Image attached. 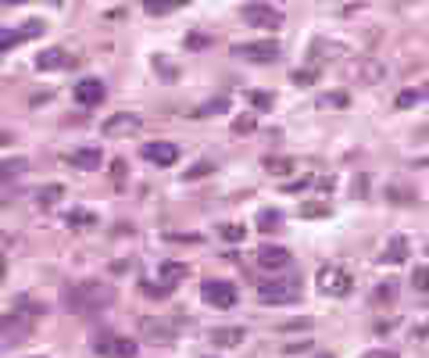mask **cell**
<instances>
[{
	"instance_id": "cell-15",
	"label": "cell",
	"mask_w": 429,
	"mask_h": 358,
	"mask_svg": "<svg viewBox=\"0 0 429 358\" xmlns=\"http://www.w3.org/2000/svg\"><path fill=\"white\" fill-rule=\"evenodd\" d=\"M72 93H75V101L83 104V107H93V104H101V101H104V93H107V90H104L101 79H79Z\"/></svg>"
},
{
	"instance_id": "cell-43",
	"label": "cell",
	"mask_w": 429,
	"mask_h": 358,
	"mask_svg": "<svg viewBox=\"0 0 429 358\" xmlns=\"http://www.w3.org/2000/svg\"><path fill=\"white\" fill-rule=\"evenodd\" d=\"M308 326H311L308 319H300V322H286V326H283V330H308Z\"/></svg>"
},
{
	"instance_id": "cell-6",
	"label": "cell",
	"mask_w": 429,
	"mask_h": 358,
	"mask_svg": "<svg viewBox=\"0 0 429 358\" xmlns=\"http://www.w3.org/2000/svg\"><path fill=\"white\" fill-rule=\"evenodd\" d=\"M351 287H354L351 272H343L340 266H322V269H319V290L329 294V298H347Z\"/></svg>"
},
{
	"instance_id": "cell-20",
	"label": "cell",
	"mask_w": 429,
	"mask_h": 358,
	"mask_svg": "<svg viewBox=\"0 0 429 358\" xmlns=\"http://www.w3.org/2000/svg\"><path fill=\"white\" fill-rule=\"evenodd\" d=\"M226 112H229V93H218V97H211L208 104L194 107L190 118H211V115H226Z\"/></svg>"
},
{
	"instance_id": "cell-50",
	"label": "cell",
	"mask_w": 429,
	"mask_h": 358,
	"mask_svg": "<svg viewBox=\"0 0 429 358\" xmlns=\"http://www.w3.org/2000/svg\"><path fill=\"white\" fill-rule=\"evenodd\" d=\"M426 86H429V83H426ZM426 97H429V90H426Z\"/></svg>"
},
{
	"instance_id": "cell-11",
	"label": "cell",
	"mask_w": 429,
	"mask_h": 358,
	"mask_svg": "<svg viewBox=\"0 0 429 358\" xmlns=\"http://www.w3.org/2000/svg\"><path fill=\"white\" fill-rule=\"evenodd\" d=\"M101 162H104L101 147H79V151L65 154V165L79 168V172H93V168H101Z\"/></svg>"
},
{
	"instance_id": "cell-39",
	"label": "cell",
	"mask_w": 429,
	"mask_h": 358,
	"mask_svg": "<svg viewBox=\"0 0 429 358\" xmlns=\"http://www.w3.org/2000/svg\"><path fill=\"white\" fill-rule=\"evenodd\" d=\"M250 101H254V107H272V97H268V93H250Z\"/></svg>"
},
{
	"instance_id": "cell-1",
	"label": "cell",
	"mask_w": 429,
	"mask_h": 358,
	"mask_svg": "<svg viewBox=\"0 0 429 358\" xmlns=\"http://www.w3.org/2000/svg\"><path fill=\"white\" fill-rule=\"evenodd\" d=\"M40 316H43V308L40 305H29V301H22L18 308H11L8 316H0V351L25 344L29 333L36 330Z\"/></svg>"
},
{
	"instance_id": "cell-24",
	"label": "cell",
	"mask_w": 429,
	"mask_h": 358,
	"mask_svg": "<svg viewBox=\"0 0 429 358\" xmlns=\"http://www.w3.org/2000/svg\"><path fill=\"white\" fill-rule=\"evenodd\" d=\"M283 226V212H276V208H261L258 212V229L261 233H276Z\"/></svg>"
},
{
	"instance_id": "cell-37",
	"label": "cell",
	"mask_w": 429,
	"mask_h": 358,
	"mask_svg": "<svg viewBox=\"0 0 429 358\" xmlns=\"http://www.w3.org/2000/svg\"><path fill=\"white\" fill-rule=\"evenodd\" d=\"M393 298H397V283H379L376 301H393Z\"/></svg>"
},
{
	"instance_id": "cell-25",
	"label": "cell",
	"mask_w": 429,
	"mask_h": 358,
	"mask_svg": "<svg viewBox=\"0 0 429 358\" xmlns=\"http://www.w3.org/2000/svg\"><path fill=\"white\" fill-rule=\"evenodd\" d=\"M140 287H143V294H147V298H157V301L172 298V290H176L172 283H165V279H157V283H154V279H143Z\"/></svg>"
},
{
	"instance_id": "cell-22",
	"label": "cell",
	"mask_w": 429,
	"mask_h": 358,
	"mask_svg": "<svg viewBox=\"0 0 429 358\" xmlns=\"http://www.w3.org/2000/svg\"><path fill=\"white\" fill-rule=\"evenodd\" d=\"M61 197H65V186H61V183H47V186H40V190H36V205L40 208H54Z\"/></svg>"
},
{
	"instance_id": "cell-27",
	"label": "cell",
	"mask_w": 429,
	"mask_h": 358,
	"mask_svg": "<svg viewBox=\"0 0 429 358\" xmlns=\"http://www.w3.org/2000/svg\"><path fill=\"white\" fill-rule=\"evenodd\" d=\"M329 215V201H308L300 205V219H326Z\"/></svg>"
},
{
	"instance_id": "cell-16",
	"label": "cell",
	"mask_w": 429,
	"mask_h": 358,
	"mask_svg": "<svg viewBox=\"0 0 429 358\" xmlns=\"http://www.w3.org/2000/svg\"><path fill=\"white\" fill-rule=\"evenodd\" d=\"M244 326H218V330H211V344L215 348H240L244 344Z\"/></svg>"
},
{
	"instance_id": "cell-49",
	"label": "cell",
	"mask_w": 429,
	"mask_h": 358,
	"mask_svg": "<svg viewBox=\"0 0 429 358\" xmlns=\"http://www.w3.org/2000/svg\"><path fill=\"white\" fill-rule=\"evenodd\" d=\"M0 244H4V233H0Z\"/></svg>"
},
{
	"instance_id": "cell-40",
	"label": "cell",
	"mask_w": 429,
	"mask_h": 358,
	"mask_svg": "<svg viewBox=\"0 0 429 358\" xmlns=\"http://www.w3.org/2000/svg\"><path fill=\"white\" fill-rule=\"evenodd\" d=\"M111 176H115V183L125 176V162H122V158H118V162H111Z\"/></svg>"
},
{
	"instance_id": "cell-30",
	"label": "cell",
	"mask_w": 429,
	"mask_h": 358,
	"mask_svg": "<svg viewBox=\"0 0 429 358\" xmlns=\"http://www.w3.org/2000/svg\"><path fill=\"white\" fill-rule=\"evenodd\" d=\"M218 237L226 240V244H240V240L247 237V229L236 226V222H226V226H218Z\"/></svg>"
},
{
	"instance_id": "cell-47",
	"label": "cell",
	"mask_w": 429,
	"mask_h": 358,
	"mask_svg": "<svg viewBox=\"0 0 429 358\" xmlns=\"http://www.w3.org/2000/svg\"><path fill=\"white\" fill-rule=\"evenodd\" d=\"M51 4H54V8H61V4H65V0H51Z\"/></svg>"
},
{
	"instance_id": "cell-19",
	"label": "cell",
	"mask_w": 429,
	"mask_h": 358,
	"mask_svg": "<svg viewBox=\"0 0 429 358\" xmlns=\"http://www.w3.org/2000/svg\"><path fill=\"white\" fill-rule=\"evenodd\" d=\"M25 172H29V162H25V158H8V162H0V186L22 179Z\"/></svg>"
},
{
	"instance_id": "cell-33",
	"label": "cell",
	"mask_w": 429,
	"mask_h": 358,
	"mask_svg": "<svg viewBox=\"0 0 429 358\" xmlns=\"http://www.w3.org/2000/svg\"><path fill=\"white\" fill-rule=\"evenodd\" d=\"M411 287L422 290V294H429V266H419L415 272H411Z\"/></svg>"
},
{
	"instance_id": "cell-12",
	"label": "cell",
	"mask_w": 429,
	"mask_h": 358,
	"mask_svg": "<svg viewBox=\"0 0 429 358\" xmlns=\"http://www.w3.org/2000/svg\"><path fill=\"white\" fill-rule=\"evenodd\" d=\"M286 266H290V251H286V247L265 244L261 251H258V269H265V272H283Z\"/></svg>"
},
{
	"instance_id": "cell-38",
	"label": "cell",
	"mask_w": 429,
	"mask_h": 358,
	"mask_svg": "<svg viewBox=\"0 0 429 358\" xmlns=\"http://www.w3.org/2000/svg\"><path fill=\"white\" fill-rule=\"evenodd\" d=\"M250 129H254V118H250V115H247V118H236V122H233V133H250Z\"/></svg>"
},
{
	"instance_id": "cell-8",
	"label": "cell",
	"mask_w": 429,
	"mask_h": 358,
	"mask_svg": "<svg viewBox=\"0 0 429 358\" xmlns=\"http://www.w3.org/2000/svg\"><path fill=\"white\" fill-rule=\"evenodd\" d=\"M200 298L215 308H233L236 305V287L229 279H208V283L200 287Z\"/></svg>"
},
{
	"instance_id": "cell-4",
	"label": "cell",
	"mask_w": 429,
	"mask_h": 358,
	"mask_svg": "<svg viewBox=\"0 0 429 358\" xmlns=\"http://www.w3.org/2000/svg\"><path fill=\"white\" fill-rule=\"evenodd\" d=\"M283 47L276 40H250V43H233V57L240 61H254V65H272L279 61Z\"/></svg>"
},
{
	"instance_id": "cell-10",
	"label": "cell",
	"mask_w": 429,
	"mask_h": 358,
	"mask_svg": "<svg viewBox=\"0 0 429 358\" xmlns=\"http://www.w3.org/2000/svg\"><path fill=\"white\" fill-rule=\"evenodd\" d=\"M143 158H147L151 165L168 168V165H176V162H179V147H176V144H168V140H154V144L143 147Z\"/></svg>"
},
{
	"instance_id": "cell-32",
	"label": "cell",
	"mask_w": 429,
	"mask_h": 358,
	"mask_svg": "<svg viewBox=\"0 0 429 358\" xmlns=\"http://www.w3.org/2000/svg\"><path fill=\"white\" fill-rule=\"evenodd\" d=\"M208 172H215V162H197V165H190L183 172V179H204Z\"/></svg>"
},
{
	"instance_id": "cell-29",
	"label": "cell",
	"mask_w": 429,
	"mask_h": 358,
	"mask_svg": "<svg viewBox=\"0 0 429 358\" xmlns=\"http://www.w3.org/2000/svg\"><path fill=\"white\" fill-rule=\"evenodd\" d=\"M115 337H118V333L101 330L97 337H93V351H97V355H111V351H115Z\"/></svg>"
},
{
	"instance_id": "cell-45",
	"label": "cell",
	"mask_w": 429,
	"mask_h": 358,
	"mask_svg": "<svg viewBox=\"0 0 429 358\" xmlns=\"http://www.w3.org/2000/svg\"><path fill=\"white\" fill-rule=\"evenodd\" d=\"M4 4H25V0H4Z\"/></svg>"
},
{
	"instance_id": "cell-48",
	"label": "cell",
	"mask_w": 429,
	"mask_h": 358,
	"mask_svg": "<svg viewBox=\"0 0 429 358\" xmlns=\"http://www.w3.org/2000/svg\"><path fill=\"white\" fill-rule=\"evenodd\" d=\"M0 276H4V261H0Z\"/></svg>"
},
{
	"instance_id": "cell-14",
	"label": "cell",
	"mask_w": 429,
	"mask_h": 358,
	"mask_svg": "<svg viewBox=\"0 0 429 358\" xmlns=\"http://www.w3.org/2000/svg\"><path fill=\"white\" fill-rule=\"evenodd\" d=\"M72 65H75V57H68V51H61V47H47L36 57L40 72H61V68H72Z\"/></svg>"
},
{
	"instance_id": "cell-42",
	"label": "cell",
	"mask_w": 429,
	"mask_h": 358,
	"mask_svg": "<svg viewBox=\"0 0 429 358\" xmlns=\"http://www.w3.org/2000/svg\"><path fill=\"white\" fill-rule=\"evenodd\" d=\"M361 358H397V355H393V351H387V348H383V351H369V355H361Z\"/></svg>"
},
{
	"instance_id": "cell-44",
	"label": "cell",
	"mask_w": 429,
	"mask_h": 358,
	"mask_svg": "<svg viewBox=\"0 0 429 358\" xmlns=\"http://www.w3.org/2000/svg\"><path fill=\"white\" fill-rule=\"evenodd\" d=\"M415 140H422V144H429V126H426V129H419V133H415Z\"/></svg>"
},
{
	"instance_id": "cell-46",
	"label": "cell",
	"mask_w": 429,
	"mask_h": 358,
	"mask_svg": "<svg viewBox=\"0 0 429 358\" xmlns=\"http://www.w3.org/2000/svg\"><path fill=\"white\" fill-rule=\"evenodd\" d=\"M315 358H333V355H329V351H322V355H315Z\"/></svg>"
},
{
	"instance_id": "cell-34",
	"label": "cell",
	"mask_w": 429,
	"mask_h": 358,
	"mask_svg": "<svg viewBox=\"0 0 429 358\" xmlns=\"http://www.w3.org/2000/svg\"><path fill=\"white\" fill-rule=\"evenodd\" d=\"M419 101H422V93H419V90H401L393 104H397V107H415Z\"/></svg>"
},
{
	"instance_id": "cell-35",
	"label": "cell",
	"mask_w": 429,
	"mask_h": 358,
	"mask_svg": "<svg viewBox=\"0 0 429 358\" xmlns=\"http://www.w3.org/2000/svg\"><path fill=\"white\" fill-rule=\"evenodd\" d=\"M387 197H393V205H411V201H415V194L404 190V186H390Z\"/></svg>"
},
{
	"instance_id": "cell-5",
	"label": "cell",
	"mask_w": 429,
	"mask_h": 358,
	"mask_svg": "<svg viewBox=\"0 0 429 358\" xmlns=\"http://www.w3.org/2000/svg\"><path fill=\"white\" fill-rule=\"evenodd\" d=\"M240 14H244V22H247L250 29H279V25H283V11L272 8V4H261V0L244 4Z\"/></svg>"
},
{
	"instance_id": "cell-2",
	"label": "cell",
	"mask_w": 429,
	"mask_h": 358,
	"mask_svg": "<svg viewBox=\"0 0 429 358\" xmlns=\"http://www.w3.org/2000/svg\"><path fill=\"white\" fill-rule=\"evenodd\" d=\"M65 305L75 316H93V312H101V308L115 305V287L101 283V279H86V283H75V287L65 290Z\"/></svg>"
},
{
	"instance_id": "cell-21",
	"label": "cell",
	"mask_w": 429,
	"mask_h": 358,
	"mask_svg": "<svg viewBox=\"0 0 429 358\" xmlns=\"http://www.w3.org/2000/svg\"><path fill=\"white\" fill-rule=\"evenodd\" d=\"M157 276H161L165 283H172V287H176V283H183V279L190 276V266H186V261H161V269H157Z\"/></svg>"
},
{
	"instance_id": "cell-26",
	"label": "cell",
	"mask_w": 429,
	"mask_h": 358,
	"mask_svg": "<svg viewBox=\"0 0 429 358\" xmlns=\"http://www.w3.org/2000/svg\"><path fill=\"white\" fill-rule=\"evenodd\" d=\"M65 222H68L72 229H90V226H97V215H93V212H83V208H75V212L65 215Z\"/></svg>"
},
{
	"instance_id": "cell-3",
	"label": "cell",
	"mask_w": 429,
	"mask_h": 358,
	"mask_svg": "<svg viewBox=\"0 0 429 358\" xmlns=\"http://www.w3.org/2000/svg\"><path fill=\"white\" fill-rule=\"evenodd\" d=\"M297 298H300V276H272L258 283L261 305H294Z\"/></svg>"
},
{
	"instance_id": "cell-36",
	"label": "cell",
	"mask_w": 429,
	"mask_h": 358,
	"mask_svg": "<svg viewBox=\"0 0 429 358\" xmlns=\"http://www.w3.org/2000/svg\"><path fill=\"white\" fill-rule=\"evenodd\" d=\"M294 83H297V86H311V83H315V65H311V68H297V72H294Z\"/></svg>"
},
{
	"instance_id": "cell-31",
	"label": "cell",
	"mask_w": 429,
	"mask_h": 358,
	"mask_svg": "<svg viewBox=\"0 0 429 358\" xmlns=\"http://www.w3.org/2000/svg\"><path fill=\"white\" fill-rule=\"evenodd\" d=\"M136 340H129V337H115V351H111V355H115V358H136Z\"/></svg>"
},
{
	"instance_id": "cell-17",
	"label": "cell",
	"mask_w": 429,
	"mask_h": 358,
	"mask_svg": "<svg viewBox=\"0 0 429 358\" xmlns=\"http://www.w3.org/2000/svg\"><path fill=\"white\" fill-rule=\"evenodd\" d=\"M404 258H408V240L404 237H390V244L383 247L379 261H383V266H401Z\"/></svg>"
},
{
	"instance_id": "cell-7",
	"label": "cell",
	"mask_w": 429,
	"mask_h": 358,
	"mask_svg": "<svg viewBox=\"0 0 429 358\" xmlns=\"http://www.w3.org/2000/svg\"><path fill=\"white\" fill-rule=\"evenodd\" d=\"M143 129V118L140 115H133V112H118V115H107L104 118V126H101V133L104 136H133V133H140Z\"/></svg>"
},
{
	"instance_id": "cell-9",
	"label": "cell",
	"mask_w": 429,
	"mask_h": 358,
	"mask_svg": "<svg viewBox=\"0 0 429 358\" xmlns=\"http://www.w3.org/2000/svg\"><path fill=\"white\" fill-rule=\"evenodd\" d=\"M43 29H47V25H43L40 18H29V22L18 25V29H0V51H11V47H18V43H25V40H36Z\"/></svg>"
},
{
	"instance_id": "cell-23",
	"label": "cell",
	"mask_w": 429,
	"mask_h": 358,
	"mask_svg": "<svg viewBox=\"0 0 429 358\" xmlns=\"http://www.w3.org/2000/svg\"><path fill=\"white\" fill-rule=\"evenodd\" d=\"M383 75H387V65H383V61H365V65H361V83H365V86L383 83Z\"/></svg>"
},
{
	"instance_id": "cell-41",
	"label": "cell",
	"mask_w": 429,
	"mask_h": 358,
	"mask_svg": "<svg viewBox=\"0 0 429 358\" xmlns=\"http://www.w3.org/2000/svg\"><path fill=\"white\" fill-rule=\"evenodd\" d=\"M297 351H311L308 340H300V344H286V355H297Z\"/></svg>"
},
{
	"instance_id": "cell-13",
	"label": "cell",
	"mask_w": 429,
	"mask_h": 358,
	"mask_svg": "<svg viewBox=\"0 0 429 358\" xmlns=\"http://www.w3.org/2000/svg\"><path fill=\"white\" fill-rule=\"evenodd\" d=\"M140 333L154 340V344H172L176 340V322H161V319H143L140 322Z\"/></svg>"
},
{
	"instance_id": "cell-18",
	"label": "cell",
	"mask_w": 429,
	"mask_h": 358,
	"mask_svg": "<svg viewBox=\"0 0 429 358\" xmlns=\"http://www.w3.org/2000/svg\"><path fill=\"white\" fill-rule=\"evenodd\" d=\"M190 4V0H143V11L154 14V18H165V14H176Z\"/></svg>"
},
{
	"instance_id": "cell-28",
	"label": "cell",
	"mask_w": 429,
	"mask_h": 358,
	"mask_svg": "<svg viewBox=\"0 0 429 358\" xmlns=\"http://www.w3.org/2000/svg\"><path fill=\"white\" fill-rule=\"evenodd\" d=\"M265 168L272 176H286V172H294V168H297V162L294 158H265Z\"/></svg>"
}]
</instances>
